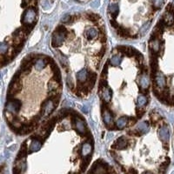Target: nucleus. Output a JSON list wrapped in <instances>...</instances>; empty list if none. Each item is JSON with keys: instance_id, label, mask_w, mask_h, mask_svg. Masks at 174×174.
Masks as SVG:
<instances>
[{"instance_id": "f257e3e1", "label": "nucleus", "mask_w": 174, "mask_h": 174, "mask_svg": "<svg viewBox=\"0 0 174 174\" xmlns=\"http://www.w3.org/2000/svg\"><path fill=\"white\" fill-rule=\"evenodd\" d=\"M22 106V102L19 99L17 98H8V101L5 105V112L11 113L15 116L16 119V114L18 113Z\"/></svg>"}, {"instance_id": "f03ea898", "label": "nucleus", "mask_w": 174, "mask_h": 174, "mask_svg": "<svg viewBox=\"0 0 174 174\" xmlns=\"http://www.w3.org/2000/svg\"><path fill=\"white\" fill-rule=\"evenodd\" d=\"M36 16H37V13H36L35 9H33V8H28L24 11V13L23 14V17H22V22H23V24L24 25L31 26L32 23L35 22Z\"/></svg>"}, {"instance_id": "7ed1b4c3", "label": "nucleus", "mask_w": 174, "mask_h": 174, "mask_svg": "<svg viewBox=\"0 0 174 174\" xmlns=\"http://www.w3.org/2000/svg\"><path fill=\"white\" fill-rule=\"evenodd\" d=\"M61 89V81H58L55 78H51L48 83V90H49V97L53 98L58 94L59 90Z\"/></svg>"}, {"instance_id": "20e7f679", "label": "nucleus", "mask_w": 174, "mask_h": 174, "mask_svg": "<svg viewBox=\"0 0 174 174\" xmlns=\"http://www.w3.org/2000/svg\"><path fill=\"white\" fill-rule=\"evenodd\" d=\"M73 125L76 129V131L81 134V135H85L87 132V128L85 122L78 116H75L73 118Z\"/></svg>"}, {"instance_id": "39448f33", "label": "nucleus", "mask_w": 174, "mask_h": 174, "mask_svg": "<svg viewBox=\"0 0 174 174\" xmlns=\"http://www.w3.org/2000/svg\"><path fill=\"white\" fill-rule=\"evenodd\" d=\"M65 37H66V31H60L58 30H56L52 34V41H51L52 46L54 47L60 46L64 41Z\"/></svg>"}, {"instance_id": "423d86ee", "label": "nucleus", "mask_w": 174, "mask_h": 174, "mask_svg": "<svg viewBox=\"0 0 174 174\" xmlns=\"http://www.w3.org/2000/svg\"><path fill=\"white\" fill-rule=\"evenodd\" d=\"M154 83H155V88H158L159 90H164L166 86V78L165 77V75L160 72V71H157L154 76Z\"/></svg>"}, {"instance_id": "0eeeda50", "label": "nucleus", "mask_w": 174, "mask_h": 174, "mask_svg": "<svg viewBox=\"0 0 174 174\" xmlns=\"http://www.w3.org/2000/svg\"><path fill=\"white\" fill-rule=\"evenodd\" d=\"M56 108L53 101L50 98V99H47V100H44V103L42 104V107H41V113L43 116L44 117H47L49 116L53 111L54 109Z\"/></svg>"}, {"instance_id": "6e6552de", "label": "nucleus", "mask_w": 174, "mask_h": 174, "mask_svg": "<svg viewBox=\"0 0 174 174\" xmlns=\"http://www.w3.org/2000/svg\"><path fill=\"white\" fill-rule=\"evenodd\" d=\"M139 85L143 92H146L150 86V78L146 72H143L139 78Z\"/></svg>"}, {"instance_id": "1a4fd4ad", "label": "nucleus", "mask_w": 174, "mask_h": 174, "mask_svg": "<svg viewBox=\"0 0 174 174\" xmlns=\"http://www.w3.org/2000/svg\"><path fill=\"white\" fill-rule=\"evenodd\" d=\"M159 137L164 144H168L170 139V131L167 125H164L159 130Z\"/></svg>"}, {"instance_id": "9d476101", "label": "nucleus", "mask_w": 174, "mask_h": 174, "mask_svg": "<svg viewBox=\"0 0 174 174\" xmlns=\"http://www.w3.org/2000/svg\"><path fill=\"white\" fill-rule=\"evenodd\" d=\"M103 119H104V122L105 124V125L108 127V128H112V125H113V118H112V115L111 113V112L104 106L103 108Z\"/></svg>"}, {"instance_id": "9b49d317", "label": "nucleus", "mask_w": 174, "mask_h": 174, "mask_svg": "<svg viewBox=\"0 0 174 174\" xmlns=\"http://www.w3.org/2000/svg\"><path fill=\"white\" fill-rule=\"evenodd\" d=\"M100 97L105 103H109L112 97V90L108 86L101 87L100 88Z\"/></svg>"}, {"instance_id": "f8f14e48", "label": "nucleus", "mask_w": 174, "mask_h": 174, "mask_svg": "<svg viewBox=\"0 0 174 174\" xmlns=\"http://www.w3.org/2000/svg\"><path fill=\"white\" fill-rule=\"evenodd\" d=\"M92 173L93 174H107V169L105 165H103L98 161L92 166Z\"/></svg>"}, {"instance_id": "ddd939ff", "label": "nucleus", "mask_w": 174, "mask_h": 174, "mask_svg": "<svg viewBox=\"0 0 174 174\" xmlns=\"http://www.w3.org/2000/svg\"><path fill=\"white\" fill-rule=\"evenodd\" d=\"M127 146H128V142L126 139L124 137H120L117 139L116 143L112 146V148L117 149V150H123V149H125Z\"/></svg>"}, {"instance_id": "4468645a", "label": "nucleus", "mask_w": 174, "mask_h": 174, "mask_svg": "<svg viewBox=\"0 0 174 174\" xmlns=\"http://www.w3.org/2000/svg\"><path fill=\"white\" fill-rule=\"evenodd\" d=\"M92 152V145L90 142H85L81 146V155L83 157L90 156Z\"/></svg>"}, {"instance_id": "2eb2a0df", "label": "nucleus", "mask_w": 174, "mask_h": 174, "mask_svg": "<svg viewBox=\"0 0 174 174\" xmlns=\"http://www.w3.org/2000/svg\"><path fill=\"white\" fill-rule=\"evenodd\" d=\"M150 48L154 54L158 53L160 51V41L159 40V38H152V40L150 41Z\"/></svg>"}, {"instance_id": "dca6fc26", "label": "nucleus", "mask_w": 174, "mask_h": 174, "mask_svg": "<svg viewBox=\"0 0 174 174\" xmlns=\"http://www.w3.org/2000/svg\"><path fill=\"white\" fill-rule=\"evenodd\" d=\"M149 124L148 122L146 121H144V122H141L138 125L137 128H136V131L139 133V135H142V134H146L148 131H149Z\"/></svg>"}, {"instance_id": "f3484780", "label": "nucleus", "mask_w": 174, "mask_h": 174, "mask_svg": "<svg viewBox=\"0 0 174 174\" xmlns=\"http://www.w3.org/2000/svg\"><path fill=\"white\" fill-rule=\"evenodd\" d=\"M42 146V141L39 140V139H33L32 142L31 143V146H30V153H35V152H37Z\"/></svg>"}, {"instance_id": "a211bd4d", "label": "nucleus", "mask_w": 174, "mask_h": 174, "mask_svg": "<svg viewBox=\"0 0 174 174\" xmlns=\"http://www.w3.org/2000/svg\"><path fill=\"white\" fill-rule=\"evenodd\" d=\"M128 121H129V118H128V117L124 116V117L119 118V119L116 121V126H117V128L119 129V130H120V129H124L125 127L127 126Z\"/></svg>"}, {"instance_id": "6ab92c4d", "label": "nucleus", "mask_w": 174, "mask_h": 174, "mask_svg": "<svg viewBox=\"0 0 174 174\" xmlns=\"http://www.w3.org/2000/svg\"><path fill=\"white\" fill-rule=\"evenodd\" d=\"M88 78V71L86 69H82L77 73V78L78 83H85Z\"/></svg>"}, {"instance_id": "aec40b11", "label": "nucleus", "mask_w": 174, "mask_h": 174, "mask_svg": "<svg viewBox=\"0 0 174 174\" xmlns=\"http://www.w3.org/2000/svg\"><path fill=\"white\" fill-rule=\"evenodd\" d=\"M163 22L166 25H172L174 23V16L173 14L170 13V12H166L164 17H163Z\"/></svg>"}, {"instance_id": "412c9836", "label": "nucleus", "mask_w": 174, "mask_h": 174, "mask_svg": "<svg viewBox=\"0 0 174 174\" xmlns=\"http://www.w3.org/2000/svg\"><path fill=\"white\" fill-rule=\"evenodd\" d=\"M98 34V31L96 28H90L88 30H86L85 31V36L88 39H92L94 37H96Z\"/></svg>"}, {"instance_id": "4be33fe9", "label": "nucleus", "mask_w": 174, "mask_h": 174, "mask_svg": "<svg viewBox=\"0 0 174 174\" xmlns=\"http://www.w3.org/2000/svg\"><path fill=\"white\" fill-rule=\"evenodd\" d=\"M148 103V98L146 95H139L137 99V104L139 107H144Z\"/></svg>"}, {"instance_id": "5701e85b", "label": "nucleus", "mask_w": 174, "mask_h": 174, "mask_svg": "<svg viewBox=\"0 0 174 174\" xmlns=\"http://www.w3.org/2000/svg\"><path fill=\"white\" fill-rule=\"evenodd\" d=\"M56 55H57L58 60L60 61V63L62 64V65H63L64 67L68 66V59H67V58H66L62 52H59V51H58V52L56 53Z\"/></svg>"}, {"instance_id": "b1692460", "label": "nucleus", "mask_w": 174, "mask_h": 174, "mask_svg": "<svg viewBox=\"0 0 174 174\" xmlns=\"http://www.w3.org/2000/svg\"><path fill=\"white\" fill-rule=\"evenodd\" d=\"M34 66L36 68L37 71H42L45 66H46V62L44 61V59H37L35 64H34Z\"/></svg>"}, {"instance_id": "393cba45", "label": "nucleus", "mask_w": 174, "mask_h": 174, "mask_svg": "<svg viewBox=\"0 0 174 174\" xmlns=\"http://www.w3.org/2000/svg\"><path fill=\"white\" fill-rule=\"evenodd\" d=\"M122 61V58L119 55H113L110 60V63L113 66H119Z\"/></svg>"}, {"instance_id": "a878e982", "label": "nucleus", "mask_w": 174, "mask_h": 174, "mask_svg": "<svg viewBox=\"0 0 174 174\" xmlns=\"http://www.w3.org/2000/svg\"><path fill=\"white\" fill-rule=\"evenodd\" d=\"M119 5L117 3H112V4H111L109 6V11H110V13L112 14V16L113 17H117V15L119 13Z\"/></svg>"}, {"instance_id": "bb28decb", "label": "nucleus", "mask_w": 174, "mask_h": 174, "mask_svg": "<svg viewBox=\"0 0 174 174\" xmlns=\"http://www.w3.org/2000/svg\"><path fill=\"white\" fill-rule=\"evenodd\" d=\"M117 31H118V34L120 37H130V31L127 29H124V28H122V27L119 26L117 29Z\"/></svg>"}, {"instance_id": "cd10ccee", "label": "nucleus", "mask_w": 174, "mask_h": 174, "mask_svg": "<svg viewBox=\"0 0 174 174\" xmlns=\"http://www.w3.org/2000/svg\"><path fill=\"white\" fill-rule=\"evenodd\" d=\"M169 164H170V159H167L166 161H165L164 163H162L160 165V166H159V172L162 173H165L166 171V169H167V167H168V166H169Z\"/></svg>"}, {"instance_id": "c85d7f7f", "label": "nucleus", "mask_w": 174, "mask_h": 174, "mask_svg": "<svg viewBox=\"0 0 174 174\" xmlns=\"http://www.w3.org/2000/svg\"><path fill=\"white\" fill-rule=\"evenodd\" d=\"M150 118H151V120H152L153 124L158 123V122L160 120V119H161L160 115H159V113H155V112H153V113L150 115Z\"/></svg>"}, {"instance_id": "c756f323", "label": "nucleus", "mask_w": 174, "mask_h": 174, "mask_svg": "<svg viewBox=\"0 0 174 174\" xmlns=\"http://www.w3.org/2000/svg\"><path fill=\"white\" fill-rule=\"evenodd\" d=\"M152 2L155 9H159L164 3V0H152Z\"/></svg>"}, {"instance_id": "7c9ffc66", "label": "nucleus", "mask_w": 174, "mask_h": 174, "mask_svg": "<svg viewBox=\"0 0 174 174\" xmlns=\"http://www.w3.org/2000/svg\"><path fill=\"white\" fill-rule=\"evenodd\" d=\"M87 18H88L89 20L92 21V22H97V21L99 19V17H98V15H97V14L91 13V14H88V15H87Z\"/></svg>"}, {"instance_id": "2f4dec72", "label": "nucleus", "mask_w": 174, "mask_h": 174, "mask_svg": "<svg viewBox=\"0 0 174 174\" xmlns=\"http://www.w3.org/2000/svg\"><path fill=\"white\" fill-rule=\"evenodd\" d=\"M73 19H75L74 17H71L70 15H65L62 18V22H64V23H71L73 21Z\"/></svg>"}, {"instance_id": "473e14b6", "label": "nucleus", "mask_w": 174, "mask_h": 174, "mask_svg": "<svg viewBox=\"0 0 174 174\" xmlns=\"http://www.w3.org/2000/svg\"><path fill=\"white\" fill-rule=\"evenodd\" d=\"M136 113H137V117L139 119L142 118V116L145 114V109L143 107H138L136 109Z\"/></svg>"}, {"instance_id": "72a5a7b5", "label": "nucleus", "mask_w": 174, "mask_h": 174, "mask_svg": "<svg viewBox=\"0 0 174 174\" xmlns=\"http://www.w3.org/2000/svg\"><path fill=\"white\" fill-rule=\"evenodd\" d=\"M90 159H91V158H90ZM90 159H85L83 160V162H82V164H81V169H82V171H85V170L86 169V166H87L88 164H89Z\"/></svg>"}, {"instance_id": "f704fd0d", "label": "nucleus", "mask_w": 174, "mask_h": 174, "mask_svg": "<svg viewBox=\"0 0 174 174\" xmlns=\"http://www.w3.org/2000/svg\"><path fill=\"white\" fill-rule=\"evenodd\" d=\"M66 81H67V85H69V87H72L73 86V83H72V78H71V75H68L67 78H66Z\"/></svg>"}, {"instance_id": "c9c22d12", "label": "nucleus", "mask_w": 174, "mask_h": 174, "mask_svg": "<svg viewBox=\"0 0 174 174\" xmlns=\"http://www.w3.org/2000/svg\"><path fill=\"white\" fill-rule=\"evenodd\" d=\"M81 110H82L83 112H85V113H88V112H89V110H90V107H89V105H84V106L82 107Z\"/></svg>"}, {"instance_id": "e433bc0d", "label": "nucleus", "mask_w": 174, "mask_h": 174, "mask_svg": "<svg viewBox=\"0 0 174 174\" xmlns=\"http://www.w3.org/2000/svg\"><path fill=\"white\" fill-rule=\"evenodd\" d=\"M111 24L115 28V29H118L119 27V24L115 21V20H112L111 21Z\"/></svg>"}, {"instance_id": "4c0bfd02", "label": "nucleus", "mask_w": 174, "mask_h": 174, "mask_svg": "<svg viewBox=\"0 0 174 174\" xmlns=\"http://www.w3.org/2000/svg\"><path fill=\"white\" fill-rule=\"evenodd\" d=\"M136 119H134V118H131V123H128V125H129V126H132V125H133L135 123H136Z\"/></svg>"}, {"instance_id": "58836bf2", "label": "nucleus", "mask_w": 174, "mask_h": 174, "mask_svg": "<svg viewBox=\"0 0 174 174\" xmlns=\"http://www.w3.org/2000/svg\"><path fill=\"white\" fill-rule=\"evenodd\" d=\"M91 5H92V7H98V5H99V0H96L95 2L92 3Z\"/></svg>"}, {"instance_id": "ea45409f", "label": "nucleus", "mask_w": 174, "mask_h": 174, "mask_svg": "<svg viewBox=\"0 0 174 174\" xmlns=\"http://www.w3.org/2000/svg\"><path fill=\"white\" fill-rule=\"evenodd\" d=\"M127 174H138V173H137V172H136L134 169H131V170L129 171V173H128Z\"/></svg>"}, {"instance_id": "a19ab883", "label": "nucleus", "mask_w": 174, "mask_h": 174, "mask_svg": "<svg viewBox=\"0 0 174 174\" xmlns=\"http://www.w3.org/2000/svg\"><path fill=\"white\" fill-rule=\"evenodd\" d=\"M129 1H131V2H132V3H134V2H136L137 0H129Z\"/></svg>"}, {"instance_id": "79ce46f5", "label": "nucleus", "mask_w": 174, "mask_h": 174, "mask_svg": "<svg viewBox=\"0 0 174 174\" xmlns=\"http://www.w3.org/2000/svg\"><path fill=\"white\" fill-rule=\"evenodd\" d=\"M146 174H152V173H146Z\"/></svg>"}]
</instances>
